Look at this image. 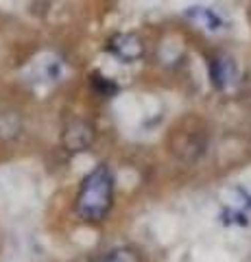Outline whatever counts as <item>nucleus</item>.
<instances>
[{"instance_id": "obj_3", "label": "nucleus", "mask_w": 251, "mask_h": 262, "mask_svg": "<svg viewBox=\"0 0 251 262\" xmlns=\"http://www.w3.org/2000/svg\"><path fill=\"white\" fill-rule=\"evenodd\" d=\"M107 51L123 63H133L144 55V42L135 33H118L107 42Z\"/></svg>"}, {"instance_id": "obj_8", "label": "nucleus", "mask_w": 251, "mask_h": 262, "mask_svg": "<svg viewBox=\"0 0 251 262\" xmlns=\"http://www.w3.org/2000/svg\"><path fill=\"white\" fill-rule=\"evenodd\" d=\"M221 221L227 225H247V214L245 212H238V210H225L221 214Z\"/></svg>"}, {"instance_id": "obj_7", "label": "nucleus", "mask_w": 251, "mask_h": 262, "mask_svg": "<svg viewBox=\"0 0 251 262\" xmlns=\"http://www.w3.org/2000/svg\"><path fill=\"white\" fill-rule=\"evenodd\" d=\"M92 88H94V92L99 96H103V98H109V96H114L118 92V85L111 79L103 77V75H92Z\"/></svg>"}, {"instance_id": "obj_5", "label": "nucleus", "mask_w": 251, "mask_h": 262, "mask_svg": "<svg viewBox=\"0 0 251 262\" xmlns=\"http://www.w3.org/2000/svg\"><path fill=\"white\" fill-rule=\"evenodd\" d=\"M208 72L210 79H212V85L216 90H230L236 83V66L230 59L227 55H214L212 59L208 61Z\"/></svg>"}, {"instance_id": "obj_2", "label": "nucleus", "mask_w": 251, "mask_h": 262, "mask_svg": "<svg viewBox=\"0 0 251 262\" xmlns=\"http://www.w3.org/2000/svg\"><path fill=\"white\" fill-rule=\"evenodd\" d=\"M94 138H96V131L92 127V122L75 118L66 122V127L61 131V146L68 153H83L92 146Z\"/></svg>"}, {"instance_id": "obj_6", "label": "nucleus", "mask_w": 251, "mask_h": 262, "mask_svg": "<svg viewBox=\"0 0 251 262\" xmlns=\"http://www.w3.org/2000/svg\"><path fill=\"white\" fill-rule=\"evenodd\" d=\"M94 262H142V258H140V253L131 247H118V249L107 251L101 258H96Z\"/></svg>"}, {"instance_id": "obj_1", "label": "nucleus", "mask_w": 251, "mask_h": 262, "mask_svg": "<svg viewBox=\"0 0 251 262\" xmlns=\"http://www.w3.org/2000/svg\"><path fill=\"white\" fill-rule=\"evenodd\" d=\"M114 203V177L109 168L99 164L83 182L77 194V214L87 223H99Z\"/></svg>"}, {"instance_id": "obj_4", "label": "nucleus", "mask_w": 251, "mask_h": 262, "mask_svg": "<svg viewBox=\"0 0 251 262\" xmlns=\"http://www.w3.org/2000/svg\"><path fill=\"white\" fill-rule=\"evenodd\" d=\"M184 18L192 22L194 27H199L201 31L206 33H221L227 29V24H225L223 15L214 11L212 7H203V5H192L188 9L184 11Z\"/></svg>"}]
</instances>
